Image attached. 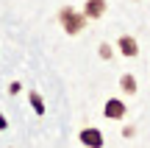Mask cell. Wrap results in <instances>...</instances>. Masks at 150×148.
Here are the masks:
<instances>
[{"label": "cell", "instance_id": "6", "mask_svg": "<svg viewBox=\"0 0 150 148\" xmlns=\"http://www.w3.org/2000/svg\"><path fill=\"white\" fill-rule=\"evenodd\" d=\"M120 84H122V89H125L128 95L136 92V78H134V76H122V78H120Z\"/></svg>", "mask_w": 150, "mask_h": 148}, {"label": "cell", "instance_id": "2", "mask_svg": "<svg viewBox=\"0 0 150 148\" xmlns=\"http://www.w3.org/2000/svg\"><path fill=\"white\" fill-rule=\"evenodd\" d=\"M81 143H83L86 148H103V134H100V129H83L81 132Z\"/></svg>", "mask_w": 150, "mask_h": 148}, {"label": "cell", "instance_id": "1", "mask_svg": "<svg viewBox=\"0 0 150 148\" xmlns=\"http://www.w3.org/2000/svg\"><path fill=\"white\" fill-rule=\"evenodd\" d=\"M59 20H61V25H64L67 34H81L83 25H86V17L78 14L75 9H70V6H64V9L59 11Z\"/></svg>", "mask_w": 150, "mask_h": 148}, {"label": "cell", "instance_id": "9", "mask_svg": "<svg viewBox=\"0 0 150 148\" xmlns=\"http://www.w3.org/2000/svg\"><path fill=\"white\" fill-rule=\"evenodd\" d=\"M0 129H6V117L3 115H0Z\"/></svg>", "mask_w": 150, "mask_h": 148}, {"label": "cell", "instance_id": "3", "mask_svg": "<svg viewBox=\"0 0 150 148\" xmlns=\"http://www.w3.org/2000/svg\"><path fill=\"white\" fill-rule=\"evenodd\" d=\"M106 117L108 120H122V115H125V104L120 98H111V101H106Z\"/></svg>", "mask_w": 150, "mask_h": 148}, {"label": "cell", "instance_id": "4", "mask_svg": "<svg viewBox=\"0 0 150 148\" xmlns=\"http://www.w3.org/2000/svg\"><path fill=\"white\" fill-rule=\"evenodd\" d=\"M117 48H120V53H122V56H131V59L139 53V45H136L134 36H120L117 39Z\"/></svg>", "mask_w": 150, "mask_h": 148}, {"label": "cell", "instance_id": "7", "mask_svg": "<svg viewBox=\"0 0 150 148\" xmlns=\"http://www.w3.org/2000/svg\"><path fill=\"white\" fill-rule=\"evenodd\" d=\"M31 106L36 109V115H45V104H42V95L39 92H31Z\"/></svg>", "mask_w": 150, "mask_h": 148}, {"label": "cell", "instance_id": "5", "mask_svg": "<svg viewBox=\"0 0 150 148\" xmlns=\"http://www.w3.org/2000/svg\"><path fill=\"white\" fill-rule=\"evenodd\" d=\"M106 14V0H86V9H83V17H92V20H97V17Z\"/></svg>", "mask_w": 150, "mask_h": 148}, {"label": "cell", "instance_id": "8", "mask_svg": "<svg viewBox=\"0 0 150 148\" xmlns=\"http://www.w3.org/2000/svg\"><path fill=\"white\" fill-rule=\"evenodd\" d=\"M100 56L103 59H111V48H108V45H100Z\"/></svg>", "mask_w": 150, "mask_h": 148}]
</instances>
